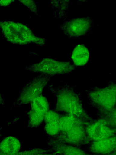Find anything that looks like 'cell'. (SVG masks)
I'll use <instances>...</instances> for the list:
<instances>
[{
    "label": "cell",
    "instance_id": "17",
    "mask_svg": "<svg viewBox=\"0 0 116 155\" xmlns=\"http://www.w3.org/2000/svg\"><path fill=\"white\" fill-rule=\"evenodd\" d=\"M66 155H82L80 151L72 148L66 149Z\"/></svg>",
    "mask_w": 116,
    "mask_h": 155
},
{
    "label": "cell",
    "instance_id": "10",
    "mask_svg": "<svg viewBox=\"0 0 116 155\" xmlns=\"http://www.w3.org/2000/svg\"><path fill=\"white\" fill-rule=\"evenodd\" d=\"M31 104V110L37 113L44 114L49 110L50 105L48 101L41 95L33 100Z\"/></svg>",
    "mask_w": 116,
    "mask_h": 155
},
{
    "label": "cell",
    "instance_id": "3",
    "mask_svg": "<svg viewBox=\"0 0 116 155\" xmlns=\"http://www.w3.org/2000/svg\"><path fill=\"white\" fill-rule=\"evenodd\" d=\"M55 110L65 113L74 116L83 115V110L79 98L72 91L67 90L57 91Z\"/></svg>",
    "mask_w": 116,
    "mask_h": 155
},
{
    "label": "cell",
    "instance_id": "1",
    "mask_svg": "<svg viewBox=\"0 0 116 155\" xmlns=\"http://www.w3.org/2000/svg\"><path fill=\"white\" fill-rule=\"evenodd\" d=\"M52 77L41 74L33 78L22 89L13 105H20L31 103L34 99L41 95Z\"/></svg>",
    "mask_w": 116,
    "mask_h": 155
},
{
    "label": "cell",
    "instance_id": "16",
    "mask_svg": "<svg viewBox=\"0 0 116 155\" xmlns=\"http://www.w3.org/2000/svg\"><path fill=\"white\" fill-rule=\"evenodd\" d=\"M108 116L109 117L111 123L114 125L116 126V109L109 110Z\"/></svg>",
    "mask_w": 116,
    "mask_h": 155
},
{
    "label": "cell",
    "instance_id": "7",
    "mask_svg": "<svg viewBox=\"0 0 116 155\" xmlns=\"http://www.w3.org/2000/svg\"><path fill=\"white\" fill-rule=\"evenodd\" d=\"M88 131L92 137L97 140L111 137L116 131L114 129L108 127L106 122L103 120H99L90 126Z\"/></svg>",
    "mask_w": 116,
    "mask_h": 155
},
{
    "label": "cell",
    "instance_id": "15",
    "mask_svg": "<svg viewBox=\"0 0 116 155\" xmlns=\"http://www.w3.org/2000/svg\"><path fill=\"white\" fill-rule=\"evenodd\" d=\"M58 114L54 111L48 110L44 115V120L47 123L58 121L60 118Z\"/></svg>",
    "mask_w": 116,
    "mask_h": 155
},
{
    "label": "cell",
    "instance_id": "9",
    "mask_svg": "<svg viewBox=\"0 0 116 155\" xmlns=\"http://www.w3.org/2000/svg\"><path fill=\"white\" fill-rule=\"evenodd\" d=\"M20 143L16 138L8 137L5 139L1 144V150L5 155H15L20 148Z\"/></svg>",
    "mask_w": 116,
    "mask_h": 155
},
{
    "label": "cell",
    "instance_id": "5",
    "mask_svg": "<svg viewBox=\"0 0 116 155\" xmlns=\"http://www.w3.org/2000/svg\"><path fill=\"white\" fill-rule=\"evenodd\" d=\"M92 21L90 17L75 18L63 24L62 29L71 37H77L87 34L92 28Z\"/></svg>",
    "mask_w": 116,
    "mask_h": 155
},
{
    "label": "cell",
    "instance_id": "12",
    "mask_svg": "<svg viewBox=\"0 0 116 155\" xmlns=\"http://www.w3.org/2000/svg\"><path fill=\"white\" fill-rule=\"evenodd\" d=\"M44 115L31 110L28 113L30 125L33 127L38 126L44 120Z\"/></svg>",
    "mask_w": 116,
    "mask_h": 155
},
{
    "label": "cell",
    "instance_id": "11",
    "mask_svg": "<svg viewBox=\"0 0 116 155\" xmlns=\"http://www.w3.org/2000/svg\"><path fill=\"white\" fill-rule=\"evenodd\" d=\"M75 120L74 116L71 114H67L63 116L58 121L60 129L68 131L73 127Z\"/></svg>",
    "mask_w": 116,
    "mask_h": 155
},
{
    "label": "cell",
    "instance_id": "8",
    "mask_svg": "<svg viewBox=\"0 0 116 155\" xmlns=\"http://www.w3.org/2000/svg\"><path fill=\"white\" fill-rule=\"evenodd\" d=\"M89 58L88 49L82 44H79L75 47L71 56L74 64L78 66L85 65L88 62Z\"/></svg>",
    "mask_w": 116,
    "mask_h": 155
},
{
    "label": "cell",
    "instance_id": "4",
    "mask_svg": "<svg viewBox=\"0 0 116 155\" xmlns=\"http://www.w3.org/2000/svg\"><path fill=\"white\" fill-rule=\"evenodd\" d=\"M74 68L73 66L69 62L58 61L50 59H43L26 68L31 71L51 76L68 73L73 71Z\"/></svg>",
    "mask_w": 116,
    "mask_h": 155
},
{
    "label": "cell",
    "instance_id": "6",
    "mask_svg": "<svg viewBox=\"0 0 116 155\" xmlns=\"http://www.w3.org/2000/svg\"><path fill=\"white\" fill-rule=\"evenodd\" d=\"M91 97L94 102L100 107L111 110L116 104V85L94 91L91 93Z\"/></svg>",
    "mask_w": 116,
    "mask_h": 155
},
{
    "label": "cell",
    "instance_id": "2",
    "mask_svg": "<svg viewBox=\"0 0 116 155\" xmlns=\"http://www.w3.org/2000/svg\"><path fill=\"white\" fill-rule=\"evenodd\" d=\"M2 26V32L10 41L22 44L37 42L40 40L34 36L28 28L22 24L6 22H3Z\"/></svg>",
    "mask_w": 116,
    "mask_h": 155
},
{
    "label": "cell",
    "instance_id": "18",
    "mask_svg": "<svg viewBox=\"0 0 116 155\" xmlns=\"http://www.w3.org/2000/svg\"><path fill=\"white\" fill-rule=\"evenodd\" d=\"M22 155H46V154L44 153H36L34 152H31L26 153Z\"/></svg>",
    "mask_w": 116,
    "mask_h": 155
},
{
    "label": "cell",
    "instance_id": "14",
    "mask_svg": "<svg viewBox=\"0 0 116 155\" xmlns=\"http://www.w3.org/2000/svg\"><path fill=\"white\" fill-rule=\"evenodd\" d=\"M82 134V130L80 127H72L68 131V136L71 140H76L80 138Z\"/></svg>",
    "mask_w": 116,
    "mask_h": 155
},
{
    "label": "cell",
    "instance_id": "13",
    "mask_svg": "<svg viewBox=\"0 0 116 155\" xmlns=\"http://www.w3.org/2000/svg\"><path fill=\"white\" fill-rule=\"evenodd\" d=\"M58 121L47 123L45 129L48 134L53 135L57 133L60 129Z\"/></svg>",
    "mask_w": 116,
    "mask_h": 155
}]
</instances>
